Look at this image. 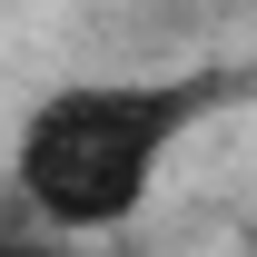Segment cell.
<instances>
[{
  "label": "cell",
  "instance_id": "obj_1",
  "mask_svg": "<svg viewBox=\"0 0 257 257\" xmlns=\"http://www.w3.org/2000/svg\"><path fill=\"white\" fill-rule=\"evenodd\" d=\"M237 99V69H89L40 89L10 128V208L69 247L119 237L149 198H159L168 159Z\"/></svg>",
  "mask_w": 257,
  "mask_h": 257
},
{
  "label": "cell",
  "instance_id": "obj_2",
  "mask_svg": "<svg viewBox=\"0 0 257 257\" xmlns=\"http://www.w3.org/2000/svg\"><path fill=\"white\" fill-rule=\"evenodd\" d=\"M0 257H89V247H69V237H50V227H30L20 208H0Z\"/></svg>",
  "mask_w": 257,
  "mask_h": 257
}]
</instances>
